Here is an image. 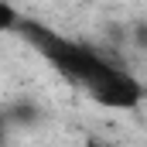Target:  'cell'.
Wrapping results in <instances>:
<instances>
[{
    "label": "cell",
    "instance_id": "cell-2",
    "mask_svg": "<svg viewBox=\"0 0 147 147\" xmlns=\"http://www.w3.org/2000/svg\"><path fill=\"white\" fill-rule=\"evenodd\" d=\"M24 14L10 3V0H0V34H21L24 31Z\"/></svg>",
    "mask_w": 147,
    "mask_h": 147
},
{
    "label": "cell",
    "instance_id": "cell-4",
    "mask_svg": "<svg viewBox=\"0 0 147 147\" xmlns=\"http://www.w3.org/2000/svg\"><path fill=\"white\" fill-rule=\"evenodd\" d=\"M130 38H134V45H137V48H144V51H147V21H140V24H134V31H130Z\"/></svg>",
    "mask_w": 147,
    "mask_h": 147
},
{
    "label": "cell",
    "instance_id": "cell-3",
    "mask_svg": "<svg viewBox=\"0 0 147 147\" xmlns=\"http://www.w3.org/2000/svg\"><path fill=\"white\" fill-rule=\"evenodd\" d=\"M10 116H14V123H34L38 116V106H28V103H17V106H10Z\"/></svg>",
    "mask_w": 147,
    "mask_h": 147
},
{
    "label": "cell",
    "instance_id": "cell-1",
    "mask_svg": "<svg viewBox=\"0 0 147 147\" xmlns=\"http://www.w3.org/2000/svg\"><path fill=\"white\" fill-rule=\"evenodd\" d=\"M96 106L103 110H120V113H130L144 103V86L120 65H113L110 58H99V65L82 79L79 86Z\"/></svg>",
    "mask_w": 147,
    "mask_h": 147
}]
</instances>
